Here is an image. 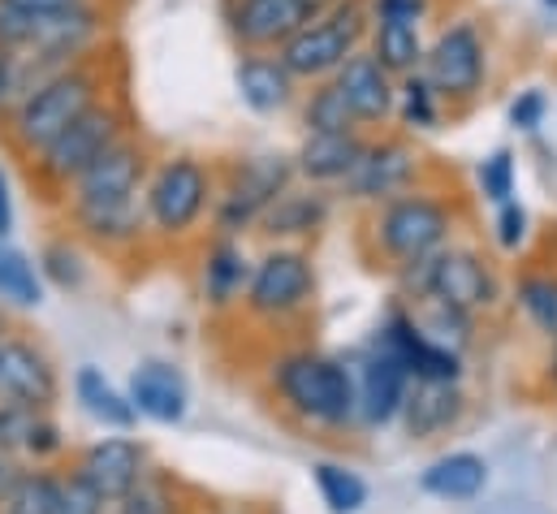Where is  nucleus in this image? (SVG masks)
Instances as JSON below:
<instances>
[{"instance_id":"1","label":"nucleus","mask_w":557,"mask_h":514,"mask_svg":"<svg viewBox=\"0 0 557 514\" xmlns=\"http://www.w3.org/2000/svg\"><path fill=\"white\" fill-rule=\"evenodd\" d=\"M147 186V151L131 134L117 138L100 160H91L70 186V217L74 225L100 247H131L143 238Z\"/></svg>"},{"instance_id":"2","label":"nucleus","mask_w":557,"mask_h":514,"mask_svg":"<svg viewBox=\"0 0 557 514\" xmlns=\"http://www.w3.org/2000/svg\"><path fill=\"white\" fill-rule=\"evenodd\" d=\"M96 100H104V74L100 65L87 57L52 78H44L30 96H22L9 113H4V138L17 156L35 160L61 130L74 118H83Z\"/></svg>"},{"instance_id":"3","label":"nucleus","mask_w":557,"mask_h":514,"mask_svg":"<svg viewBox=\"0 0 557 514\" xmlns=\"http://www.w3.org/2000/svg\"><path fill=\"white\" fill-rule=\"evenodd\" d=\"M372 9L363 0H337L329 13L298 26L277 48V61L294 78H329L368 35Z\"/></svg>"},{"instance_id":"4","label":"nucleus","mask_w":557,"mask_h":514,"mask_svg":"<svg viewBox=\"0 0 557 514\" xmlns=\"http://www.w3.org/2000/svg\"><path fill=\"white\" fill-rule=\"evenodd\" d=\"M212 199H216L212 195V173L195 156L160 160L147 173V186H143V212H147V225L160 238L190 234L203 221V212L212 208Z\"/></svg>"},{"instance_id":"5","label":"nucleus","mask_w":557,"mask_h":514,"mask_svg":"<svg viewBox=\"0 0 557 514\" xmlns=\"http://www.w3.org/2000/svg\"><path fill=\"white\" fill-rule=\"evenodd\" d=\"M273 386L302 419H315V424H329V428L350 424L355 411H359L350 368H342L337 359H324V355L281 359L277 372H273Z\"/></svg>"},{"instance_id":"6","label":"nucleus","mask_w":557,"mask_h":514,"mask_svg":"<svg viewBox=\"0 0 557 514\" xmlns=\"http://www.w3.org/2000/svg\"><path fill=\"white\" fill-rule=\"evenodd\" d=\"M117 138H126V113L113 100H96L83 118H74L35 156V182L44 191H70L74 178L91 160H100Z\"/></svg>"},{"instance_id":"7","label":"nucleus","mask_w":557,"mask_h":514,"mask_svg":"<svg viewBox=\"0 0 557 514\" xmlns=\"http://www.w3.org/2000/svg\"><path fill=\"white\" fill-rule=\"evenodd\" d=\"M403 285L411 298H445L462 311H475V307H488L497 298V281L493 272L484 268V259L471 256V252H432L423 259H411L407 272H403Z\"/></svg>"},{"instance_id":"8","label":"nucleus","mask_w":557,"mask_h":514,"mask_svg":"<svg viewBox=\"0 0 557 514\" xmlns=\"http://www.w3.org/2000/svg\"><path fill=\"white\" fill-rule=\"evenodd\" d=\"M376 238H381V252L398 264L432 256L449 238V208L432 195L403 191V195L385 199V208L376 217Z\"/></svg>"},{"instance_id":"9","label":"nucleus","mask_w":557,"mask_h":514,"mask_svg":"<svg viewBox=\"0 0 557 514\" xmlns=\"http://www.w3.org/2000/svg\"><path fill=\"white\" fill-rule=\"evenodd\" d=\"M484 70H488V48L475 22L445 26L436 44L423 48V65H419V74L432 83L441 100H471L484 87Z\"/></svg>"},{"instance_id":"10","label":"nucleus","mask_w":557,"mask_h":514,"mask_svg":"<svg viewBox=\"0 0 557 514\" xmlns=\"http://www.w3.org/2000/svg\"><path fill=\"white\" fill-rule=\"evenodd\" d=\"M289 173H294V164H285L281 156H256L243 169H234L230 186L212 199L216 230L221 234H238V230L256 225L269 212V204L289 186Z\"/></svg>"},{"instance_id":"11","label":"nucleus","mask_w":557,"mask_h":514,"mask_svg":"<svg viewBox=\"0 0 557 514\" xmlns=\"http://www.w3.org/2000/svg\"><path fill=\"white\" fill-rule=\"evenodd\" d=\"M57 397H61V377L48 351L26 338H4L0 342V402L22 406V411H52Z\"/></svg>"},{"instance_id":"12","label":"nucleus","mask_w":557,"mask_h":514,"mask_svg":"<svg viewBox=\"0 0 557 514\" xmlns=\"http://www.w3.org/2000/svg\"><path fill=\"white\" fill-rule=\"evenodd\" d=\"M311 290H315V272H311V259L302 256V252H273V256H264L256 264V272H251V281H247V307L256 311V316H269V320H277V316H289V311H298L307 298H311Z\"/></svg>"},{"instance_id":"13","label":"nucleus","mask_w":557,"mask_h":514,"mask_svg":"<svg viewBox=\"0 0 557 514\" xmlns=\"http://www.w3.org/2000/svg\"><path fill=\"white\" fill-rule=\"evenodd\" d=\"M416 151L398 138H385V143H363L355 169L346 173V191L350 199H372V204H385L394 195H403L411 182H416Z\"/></svg>"},{"instance_id":"14","label":"nucleus","mask_w":557,"mask_h":514,"mask_svg":"<svg viewBox=\"0 0 557 514\" xmlns=\"http://www.w3.org/2000/svg\"><path fill=\"white\" fill-rule=\"evenodd\" d=\"M333 83L342 87V96H346L350 113L359 118V126H381V122H389L394 109H398L394 74H389L372 52H359V48H355V52L337 65Z\"/></svg>"},{"instance_id":"15","label":"nucleus","mask_w":557,"mask_h":514,"mask_svg":"<svg viewBox=\"0 0 557 514\" xmlns=\"http://www.w3.org/2000/svg\"><path fill=\"white\" fill-rule=\"evenodd\" d=\"M109 506L117 498H126L143 476H147V450H143L135 437H104L96 445L83 450L78 467H74Z\"/></svg>"},{"instance_id":"16","label":"nucleus","mask_w":557,"mask_h":514,"mask_svg":"<svg viewBox=\"0 0 557 514\" xmlns=\"http://www.w3.org/2000/svg\"><path fill=\"white\" fill-rule=\"evenodd\" d=\"M307 22L311 13L302 0H234L230 4V30L247 52H277Z\"/></svg>"},{"instance_id":"17","label":"nucleus","mask_w":557,"mask_h":514,"mask_svg":"<svg viewBox=\"0 0 557 514\" xmlns=\"http://www.w3.org/2000/svg\"><path fill=\"white\" fill-rule=\"evenodd\" d=\"M381 351H389L411 381H458V372H462L458 355L436 346V342H428L407 311L389 316V325L381 333Z\"/></svg>"},{"instance_id":"18","label":"nucleus","mask_w":557,"mask_h":514,"mask_svg":"<svg viewBox=\"0 0 557 514\" xmlns=\"http://www.w3.org/2000/svg\"><path fill=\"white\" fill-rule=\"evenodd\" d=\"M131 402H135V411L143 419L182 424L186 411H190V389H186V377L173 364L147 359L131 372Z\"/></svg>"},{"instance_id":"19","label":"nucleus","mask_w":557,"mask_h":514,"mask_svg":"<svg viewBox=\"0 0 557 514\" xmlns=\"http://www.w3.org/2000/svg\"><path fill=\"white\" fill-rule=\"evenodd\" d=\"M407 386L411 377L403 372V364L389 355V351H376L368 364H363V377L355 386V397H359V411L363 424H389L394 415H403V402H407Z\"/></svg>"},{"instance_id":"20","label":"nucleus","mask_w":557,"mask_h":514,"mask_svg":"<svg viewBox=\"0 0 557 514\" xmlns=\"http://www.w3.org/2000/svg\"><path fill=\"white\" fill-rule=\"evenodd\" d=\"M234 87L251 113H281L294 100V74L269 52H247L234 70Z\"/></svg>"},{"instance_id":"21","label":"nucleus","mask_w":557,"mask_h":514,"mask_svg":"<svg viewBox=\"0 0 557 514\" xmlns=\"http://www.w3.org/2000/svg\"><path fill=\"white\" fill-rule=\"evenodd\" d=\"M359 151H363L359 130H350V134H311V130H307V138H302V147H298V156H294V169H298L307 182H315V186H324V182H346V173L355 169Z\"/></svg>"},{"instance_id":"22","label":"nucleus","mask_w":557,"mask_h":514,"mask_svg":"<svg viewBox=\"0 0 557 514\" xmlns=\"http://www.w3.org/2000/svg\"><path fill=\"white\" fill-rule=\"evenodd\" d=\"M403 415H407L411 437H436V432H445L462 415L458 381H416V389H407Z\"/></svg>"},{"instance_id":"23","label":"nucleus","mask_w":557,"mask_h":514,"mask_svg":"<svg viewBox=\"0 0 557 514\" xmlns=\"http://www.w3.org/2000/svg\"><path fill=\"white\" fill-rule=\"evenodd\" d=\"M74 397H78L83 411H87L96 424H104V428L131 432V428L139 424V411H135L131 393H122V389L113 386L100 368H91V364L78 368V377H74Z\"/></svg>"},{"instance_id":"24","label":"nucleus","mask_w":557,"mask_h":514,"mask_svg":"<svg viewBox=\"0 0 557 514\" xmlns=\"http://www.w3.org/2000/svg\"><path fill=\"white\" fill-rule=\"evenodd\" d=\"M419 485H423V493H432V498H445V502H467V498H475L484 485H488V463L480 458V454H445V458H436L423 476H419Z\"/></svg>"},{"instance_id":"25","label":"nucleus","mask_w":557,"mask_h":514,"mask_svg":"<svg viewBox=\"0 0 557 514\" xmlns=\"http://www.w3.org/2000/svg\"><path fill=\"white\" fill-rule=\"evenodd\" d=\"M247 281H251V268H247L243 252H238L230 238L216 243V247L203 256V298H208L212 307H230L234 298H243V294H247Z\"/></svg>"},{"instance_id":"26","label":"nucleus","mask_w":557,"mask_h":514,"mask_svg":"<svg viewBox=\"0 0 557 514\" xmlns=\"http://www.w3.org/2000/svg\"><path fill=\"white\" fill-rule=\"evenodd\" d=\"M372 57L394 74L407 78L423 65L419 22H372Z\"/></svg>"},{"instance_id":"27","label":"nucleus","mask_w":557,"mask_h":514,"mask_svg":"<svg viewBox=\"0 0 557 514\" xmlns=\"http://www.w3.org/2000/svg\"><path fill=\"white\" fill-rule=\"evenodd\" d=\"M324 217H329V204H324L320 191H289L285 186L269 204V212L260 217V225L269 234H311V230L324 225Z\"/></svg>"},{"instance_id":"28","label":"nucleus","mask_w":557,"mask_h":514,"mask_svg":"<svg viewBox=\"0 0 557 514\" xmlns=\"http://www.w3.org/2000/svg\"><path fill=\"white\" fill-rule=\"evenodd\" d=\"M411 320L419 325V333L428 338V342H436V346H445V351H462L467 346V338H471V311H462V307H454V303H445V298H432V294H423L416 298V311H407Z\"/></svg>"},{"instance_id":"29","label":"nucleus","mask_w":557,"mask_h":514,"mask_svg":"<svg viewBox=\"0 0 557 514\" xmlns=\"http://www.w3.org/2000/svg\"><path fill=\"white\" fill-rule=\"evenodd\" d=\"M0 303L9 307H39L44 303V277L17 247H9V238H0Z\"/></svg>"},{"instance_id":"30","label":"nucleus","mask_w":557,"mask_h":514,"mask_svg":"<svg viewBox=\"0 0 557 514\" xmlns=\"http://www.w3.org/2000/svg\"><path fill=\"white\" fill-rule=\"evenodd\" d=\"M57 480H61V472H44V467L17 472L13 485H9V493H4V502H0V511L52 514L57 511Z\"/></svg>"},{"instance_id":"31","label":"nucleus","mask_w":557,"mask_h":514,"mask_svg":"<svg viewBox=\"0 0 557 514\" xmlns=\"http://www.w3.org/2000/svg\"><path fill=\"white\" fill-rule=\"evenodd\" d=\"M302 126L311 134H350V130H359V118L350 113L337 83H320L302 109Z\"/></svg>"},{"instance_id":"32","label":"nucleus","mask_w":557,"mask_h":514,"mask_svg":"<svg viewBox=\"0 0 557 514\" xmlns=\"http://www.w3.org/2000/svg\"><path fill=\"white\" fill-rule=\"evenodd\" d=\"M315 489H320L324 506L333 514H355L363 511V502H368V485L355 472L337 467V463H320L315 467Z\"/></svg>"},{"instance_id":"33","label":"nucleus","mask_w":557,"mask_h":514,"mask_svg":"<svg viewBox=\"0 0 557 514\" xmlns=\"http://www.w3.org/2000/svg\"><path fill=\"white\" fill-rule=\"evenodd\" d=\"M398 113H403V126H411V130H436V122H441V96L432 91V83H428L419 70L403 78Z\"/></svg>"},{"instance_id":"34","label":"nucleus","mask_w":557,"mask_h":514,"mask_svg":"<svg viewBox=\"0 0 557 514\" xmlns=\"http://www.w3.org/2000/svg\"><path fill=\"white\" fill-rule=\"evenodd\" d=\"M519 303L528 307V316H532L549 338H557V281L554 277H528V281L519 285Z\"/></svg>"},{"instance_id":"35","label":"nucleus","mask_w":557,"mask_h":514,"mask_svg":"<svg viewBox=\"0 0 557 514\" xmlns=\"http://www.w3.org/2000/svg\"><path fill=\"white\" fill-rule=\"evenodd\" d=\"M109 502L78 476V472H61L57 480V511L52 514H104Z\"/></svg>"},{"instance_id":"36","label":"nucleus","mask_w":557,"mask_h":514,"mask_svg":"<svg viewBox=\"0 0 557 514\" xmlns=\"http://www.w3.org/2000/svg\"><path fill=\"white\" fill-rule=\"evenodd\" d=\"M44 277L57 285V290H78L87 268H83V256L70 247V243H48L44 247Z\"/></svg>"},{"instance_id":"37","label":"nucleus","mask_w":557,"mask_h":514,"mask_svg":"<svg viewBox=\"0 0 557 514\" xmlns=\"http://www.w3.org/2000/svg\"><path fill=\"white\" fill-rule=\"evenodd\" d=\"M113 514H173V498H169L164 485H156V480L143 476L126 498L113 502Z\"/></svg>"},{"instance_id":"38","label":"nucleus","mask_w":557,"mask_h":514,"mask_svg":"<svg viewBox=\"0 0 557 514\" xmlns=\"http://www.w3.org/2000/svg\"><path fill=\"white\" fill-rule=\"evenodd\" d=\"M480 186H484V195L493 199V204H506L510 195H515V156L502 147V151H493L484 164H480Z\"/></svg>"},{"instance_id":"39","label":"nucleus","mask_w":557,"mask_h":514,"mask_svg":"<svg viewBox=\"0 0 557 514\" xmlns=\"http://www.w3.org/2000/svg\"><path fill=\"white\" fill-rule=\"evenodd\" d=\"M35 415H39V411H22V406H4V402H0V454H13V458L22 454Z\"/></svg>"},{"instance_id":"40","label":"nucleus","mask_w":557,"mask_h":514,"mask_svg":"<svg viewBox=\"0 0 557 514\" xmlns=\"http://www.w3.org/2000/svg\"><path fill=\"white\" fill-rule=\"evenodd\" d=\"M30 30H35L30 13H17L9 4H0V52H22L30 44Z\"/></svg>"},{"instance_id":"41","label":"nucleus","mask_w":557,"mask_h":514,"mask_svg":"<svg viewBox=\"0 0 557 514\" xmlns=\"http://www.w3.org/2000/svg\"><path fill=\"white\" fill-rule=\"evenodd\" d=\"M528 238V212L519 208V204H502V212H497V243L506 247V252H519V243Z\"/></svg>"},{"instance_id":"42","label":"nucleus","mask_w":557,"mask_h":514,"mask_svg":"<svg viewBox=\"0 0 557 514\" xmlns=\"http://www.w3.org/2000/svg\"><path fill=\"white\" fill-rule=\"evenodd\" d=\"M545 109H549V100H545L541 91H523V96L510 105V126L536 130L541 122H545Z\"/></svg>"},{"instance_id":"43","label":"nucleus","mask_w":557,"mask_h":514,"mask_svg":"<svg viewBox=\"0 0 557 514\" xmlns=\"http://www.w3.org/2000/svg\"><path fill=\"white\" fill-rule=\"evenodd\" d=\"M428 0H372V22H423Z\"/></svg>"},{"instance_id":"44","label":"nucleus","mask_w":557,"mask_h":514,"mask_svg":"<svg viewBox=\"0 0 557 514\" xmlns=\"http://www.w3.org/2000/svg\"><path fill=\"white\" fill-rule=\"evenodd\" d=\"M0 4H9V9H17V13H30V17H44V13L70 9V4H78V0H0Z\"/></svg>"},{"instance_id":"45","label":"nucleus","mask_w":557,"mask_h":514,"mask_svg":"<svg viewBox=\"0 0 557 514\" xmlns=\"http://www.w3.org/2000/svg\"><path fill=\"white\" fill-rule=\"evenodd\" d=\"M13 234V195H9V178L0 169V238Z\"/></svg>"},{"instance_id":"46","label":"nucleus","mask_w":557,"mask_h":514,"mask_svg":"<svg viewBox=\"0 0 557 514\" xmlns=\"http://www.w3.org/2000/svg\"><path fill=\"white\" fill-rule=\"evenodd\" d=\"M17 472H22L17 458H13V454H0V502H4V493H9V485H13Z\"/></svg>"},{"instance_id":"47","label":"nucleus","mask_w":557,"mask_h":514,"mask_svg":"<svg viewBox=\"0 0 557 514\" xmlns=\"http://www.w3.org/2000/svg\"><path fill=\"white\" fill-rule=\"evenodd\" d=\"M554 377H557V338H554Z\"/></svg>"},{"instance_id":"48","label":"nucleus","mask_w":557,"mask_h":514,"mask_svg":"<svg viewBox=\"0 0 557 514\" xmlns=\"http://www.w3.org/2000/svg\"><path fill=\"white\" fill-rule=\"evenodd\" d=\"M545 4H549V9H557V0H545Z\"/></svg>"},{"instance_id":"49","label":"nucleus","mask_w":557,"mask_h":514,"mask_svg":"<svg viewBox=\"0 0 557 514\" xmlns=\"http://www.w3.org/2000/svg\"><path fill=\"white\" fill-rule=\"evenodd\" d=\"M0 342H4V329H0Z\"/></svg>"},{"instance_id":"50","label":"nucleus","mask_w":557,"mask_h":514,"mask_svg":"<svg viewBox=\"0 0 557 514\" xmlns=\"http://www.w3.org/2000/svg\"><path fill=\"white\" fill-rule=\"evenodd\" d=\"M0 514H13V511H0Z\"/></svg>"}]
</instances>
